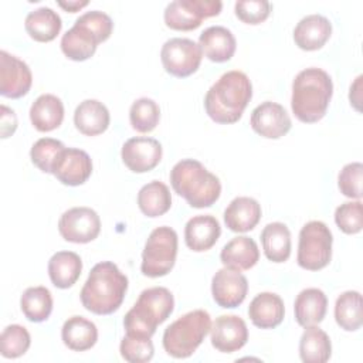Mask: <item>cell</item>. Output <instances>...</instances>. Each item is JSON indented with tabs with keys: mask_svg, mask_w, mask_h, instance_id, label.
Returning <instances> with one entry per match:
<instances>
[{
	"mask_svg": "<svg viewBox=\"0 0 363 363\" xmlns=\"http://www.w3.org/2000/svg\"><path fill=\"white\" fill-rule=\"evenodd\" d=\"M333 94L330 75L320 68L301 71L292 82L291 108L294 115L303 123L320 121L329 106Z\"/></svg>",
	"mask_w": 363,
	"mask_h": 363,
	"instance_id": "obj_3",
	"label": "cell"
},
{
	"mask_svg": "<svg viewBox=\"0 0 363 363\" xmlns=\"http://www.w3.org/2000/svg\"><path fill=\"white\" fill-rule=\"evenodd\" d=\"M333 237L329 227L318 220L306 223L299 231L296 262L308 271H319L332 259Z\"/></svg>",
	"mask_w": 363,
	"mask_h": 363,
	"instance_id": "obj_9",
	"label": "cell"
},
{
	"mask_svg": "<svg viewBox=\"0 0 363 363\" xmlns=\"http://www.w3.org/2000/svg\"><path fill=\"white\" fill-rule=\"evenodd\" d=\"M174 309V298L167 288L153 286L140 292L136 303L123 319L125 335L152 337Z\"/></svg>",
	"mask_w": 363,
	"mask_h": 363,
	"instance_id": "obj_6",
	"label": "cell"
},
{
	"mask_svg": "<svg viewBox=\"0 0 363 363\" xmlns=\"http://www.w3.org/2000/svg\"><path fill=\"white\" fill-rule=\"evenodd\" d=\"M328 298L322 289L306 288L296 295L294 303L295 319L299 326L319 325L326 315Z\"/></svg>",
	"mask_w": 363,
	"mask_h": 363,
	"instance_id": "obj_24",
	"label": "cell"
},
{
	"mask_svg": "<svg viewBox=\"0 0 363 363\" xmlns=\"http://www.w3.org/2000/svg\"><path fill=\"white\" fill-rule=\"evenodd\" d=\"M285 306L279 295L274 292L258 294L248 306L251 322L261 329H274L284 320Z\"/></svg>",
	"mask_w": 363,
	"mask_h": 363,
	"instance_id": "obj_21",
	"label": "cell"
},
{
	"mask_svg": "<svg viewBox=\"0 0 363 363\" xmlns=\"http://www.w3.org/2000/svg\"><path fill=\"white\" fill-rule=\"evenodd\" d=\"M64 119L62 101L52 94L40 95L30 108V121L38 132L57 129Z\"/></svg>",
	"mask_w": 363,
	"mask_h": 363,
	"instance_id": "obj_27",
	"label": "cell"
},
{
	"mask_svg": "<svg viewBox=\"0 0 363 363\" xmlns=\"http://www.w3.org/2000/svg\"><path fill=\"white\" fill-rule=\"evenodd\" d=\"M163 149L159 140L146 136L128 139L121 150L125 166L133 173H146L153 170L162 160Z\"/></svg>",
	"mask_w": 363,
	"mask_h": 363,
	"instance_id": "obj_13",
	"label": "cell"
},
{
	"mask_svg": "<svg viewBox=\"0 0 363 363\" xmlns=\"http://www.w3.org/2000/svg\"><path fill=\"white\" fill-rule=\"evenodd\" d=\"M362 79L363 77L359 75L356 78V81L352 84L350 86V92H349V99H350V105H353V108L356 111H360V89H362Z\"/></svg>",
	"mask_w": 363,
	"mask_h": 363,
	"instance_id": "obj_44",
	"label": "cell"
},
{
	"mask_svg": "<svg viewBox=\"0 0 363 363\" xmlns=\"http://www.w3.org/2000/svg\"><path fill=\"white\" fill-rule=\"evenodd\" d=\"M82 261L72 251H58L48 261V275L54 286L60 289L71 288L79 278Z\"/></svg>",
	"mask_w": 363,
	"mask_h": 363,
	"instance_id": "obj_29",
	"label": "cell"
},
{
	"mask_svg": "<svg viewBox=\"0 0 363 363\" xmlns=\"http://www.w3.org/2000/svg\"><path fill=\"white\" fill-rule=\"evenodd\" d=\"M0 132H1V138L6 139L9 136H11L16 129H17V116L14 113L13 109L7 108L6 105L0 106Z\"/></svg>",
	"mask_w": 363,
	"mask_h": 363,
	"instance_id": "obj_43",
	"label": "cell"
},
{
	"mask_svg": "<svg viewBox=\"0 0 363 363\" xmlns=\"http://www.w3.org/2000/svg\"><path fill=\"white\" fill-rule=\"evenodd\" d=\"M177 257V234L173 228L162 225L155 228L142 251L140 271L145 277L159 278L167 275Z\"/></svg>",
	"mask_w": 363,
	"mask_h": 363,
	"instance_id": "obj_8",
	"label": "cell"
},
{
	"mask_svg": "<svg viewBox=\"0 0 363 363\" xmlns=\"http://www.w3.org/2000/svg\"><path fill=\"white\" fill-rule=\"evenodd\" d=\"M111 122L108 108L96 99L82 101L74 112V125L85 136L104 133Z\"/></svg>",
	"mask_w": 363,
	"mask_h": 363,
	"instance_id": "obj_26",
	"label": "cell"
},
{
	"mask_svg": "<svg viewBox=\"0 0 363 363\" xmlns=\"http://www.w3.org/2000/svg\"><path fill=\"white\" fill-rule=\"evenodd\" d=\"M335 320L346 332L360 329L363 322L360 292L346 291L337 296L335 303Z\"/></svg>",
	"mask_w": 363,
	"mask_h": 363,
	"instance_id": "obj_35",
	"label": "cell"
},
{
	"mask_svg": "<svg viewBox=\"0 0 363 363\" xmlns=\"http://www.w3.org/2000/svg\"><path fill=\"white\" fill-rule=\"evenodd\" d=\"M210 336L214 349L223 353H233L245 346L248 340V329L240 316L221 315L213 322Z\"/></svg>",
	"mask_w": 363,
	"mask_h": 363,
	"instance_id": "obj_17",
	"label": "cell"
},
{
	"mask_svg": "<svg viewBox=\"0 0 363 363\" xmlns=\"http://www.w3.org/2000/svg\"><path fill=\"white\" fill-rule=\"evenodd\" d=\"M31 343L28 330L21 325H9L0 335V353L6 359L23 356Z\"/></svg>",
	"mask_w": 363,
	"mask_h": 363,
	"instance_id": "obj_38",
	"label": "cell"
},
{
	"mask_svg": "<svg viewBox=\"0 0 363 363\" xmlns=\"http://www.w3.org/2000/svg\"><path fill=\"white\" fill-rule=\"evenodd\" d=\"M248 292V281L241 271L233 268L218 269L211 279V294L214 302L225 309L240 306Z\"/></svg>",
	"mask_w": 363,
	"mask_h": 363,
	"instance_id": "obj_15",
	"label": "cell"
},
{
	"mask_svg": "<svg viewBox=\"0 0 363 363\" xmlns=\"http://www.w3.org/2000/svg\"><path fill=\"white\" fill-rule=\"evenodd\" d=\"M58 6L61 9H64L65 11H69V13H77L79 11L82 7L88 6V1L84 0V1H78V0H71V1H58Z\"/></svg>",
	"mask_w": 363,
	"mask_h": 363,
	"instance_id": "obj_45",
	"label": "cell"
},
{
	"mask_svg": "<svg viewBox=\"0 0 363 363\" xmlns=\"http://www.w3.org/2000/svg\"><path fill=\"white\" fill-rule=\"evenodd\" d=\"M28 35L38 43L52 41L61 31V17L50 7H40L30 11L24 21Z\"/></svg>",
	"mask_w": 363,
	"mask_h": 363,
	"instance_id": "obj_30",
	"label": "cell"
},
{
	"mask_svg": "<svg viewBox=\"0 0 363 363\" xmlns=\"http://www.w3.org/2000/svg\"><path fill=\"white\" fill-rule=\"evenodd\" d=\"M261 220L259 203L247 196L235 197L224 211V223L234 233L251 231Z\"/></svg>",
	"mask_w": 363,
	"mask_h": 363,
	"instance_id": "obj_23",
	"label": "cell"
},
{
	"mask_svg": "<svg viewBox=\"0 0 363 363\" xmlns=\"http://www.w3.org/2000/svg\"><path fill=\"white\" fill-rule=\"evenodd\" d=\"M203 51L197 43L190 38H170L160 50V60L167 74L186 78L194 74L201 62Z\"/></svg>",
	"mask_w": 363,
	"mask_h": 363,
	"instance_id": "obj_11",
	"label": "cell"
},
{
	"mask_svg": "<svg viewBox=\"0 0 363 363\" xmlns=\"http://www.w3.org/2000/svg\"><path fill=\"white\" fill-rule=\"evenodd\" d=\"M220 259L227 268L247 271L258 262L259 250L252 238L247 235H238L230 240L223 247L220 252Z\"/></svg>",
	"mask_w": 363,
	"mask_h": 363,
	"instance_id": "obj_25",
	"label": "cell"
},
{
	"mask_svg": "<svg viewBox=\"0 0 363 363\" xmlns=\"http://www.w3.org/2000/svg\"><path fill=\"white\" fill-rule=\"evenodd\" d=\"M170 184L194 208L213 206L221 194L218 177L194 159H183L172 167Z\"/></svg>",
	"mask_w": 363,
	"mask_h": 363,
	"instance_id": "obj_4",
	"label": "cell"
},
{
	"mask_svg": "<svg viewBox=\"0 0 363 363\" xmlns=\"http://www.w3.org/2000/svg\"><path fill=\"white\" fill-rule=\"evenodd\" d=\"M335 223L345 234H357L363 228L362 201H346L335 211Z\"/></svg>",
	"mask_w": 363,
	"mask_h": 363,
	"instance_id": "obj_40",
	"label": "cell"
},
{
	"mask_svg": "<svg viewBox=\"0 0 363 363\" xmlns=\"http://www.w3.org/2000/svg\"><path fill=\"white\" fill-rule=\"evenodd\" d=\"M221 235L218 220L210 214L191 217L184 227L186 245L196 252L210 250Z\"/></svg>",
	"mask_w": 363,
	"mask_h": 363,
	"instance_id": "obj_20",
	"label": "cell"
},
{
	"mask_svg": "<svg viewBox=\"0 0 363 363\" xmlns=\"http://www.w3.org/2000/svg\"><path fill=\"white\" fill-rule=\"evenodd\" d=\"M64 149L65 146L62 142L52 138H41L31 146L30 157L34 166H37L41 172L52 174L57 159Z\"/></svg>",
	"mask_w": 363,
	"mask_h": 363,
	"instance_id": "obj_37",
	"label": "cell"
},
{
	"mask_svg": "<svg viewBox=\"0 0 363 363\" xmlns=\"http://www.w3.org/2000/svg\"><path fill=\"white\" fill-rule=\"evenodd\" d=\"M112 30L113 21L106 13L99 10L86 11L62 35L61 51L72 61H85L95 54L98 44L111 37Z\"/></svg>",
	"mask_w": 363,
	"mask_h": 363,
	"instance_id": "obj_5",
	"label": "cell"
},
{
	"mask_svg": "<svg viewBox=\"0 0 363 363\" xmlns=\"http://www.w3.org/2000/svg\"><path fill=\"white\" fill-rule=\"evenodd\" d=\"M271 10V3L265 0H240L234 6V11L238 20L252 26L265 21Z\"/></svg>",
	"mask_w": 363,
	"mask_h": 363,
	"instance_id": "obj_42",
	"label": "cell"
},
{
	"mask_svg": "<svg viewBox=\"0 0 363 363\" xmlns=\"http://www.w3.org/2000/svg\"><path fill=\"white\" fill-rule=\"evenodd\" d=\"M332 343L319 326H306L299 340V356L305 363H325L330 359Z\"/></svg>",
	"mask_w": 363,
	"mask_h": 363,
	"instance_id": "obj_32",
	"label": "cell"
},
{
	"mask_svg": "<svg viewBox=\"0 0 363 363\" xmlns=\"http://www.w3.org/2000/svg\"><path fill=\"white\" fill-rule=\"evenodd\" d=\"M128 291V278L116 264L102 261L92 267L79 294L82 306L95 315H111L119 309Z\"/></svg>",
	"mask_w": 363,
	"mask_h": 363,
	"instance_id": "obj_2",
	"label": "cell"
},
{
	"mask_svg": "<svg viewBox=\"0 0 363 363\" xmlns=\"http://www.w3.org/2000/svg\"><path fill=\"white\" fill-rule=\"evenodd\" d=\"M223 9L220 0H174L164 9V23L177 31H191L200 27L201 21L218 16Z\"/></svg>",
	"mask_w": 363,
	"mask_h": 363,
	"instance_id": "obj_10",
	"label": "cell"
},
{
	"mask_svg": "<svg viewBox=\"0 0 363 363\" xmlns=\"http://www.w3.org/2000/svg\"><path fill=\"white\" fill-rule=\"evenodd\" d=\"M362 174L363 166L360 162L347 163L337 176V186L343 196L360 200L362 197Z\"/></svg>",
	"mask_w": 363,
	"mask_h": 363,
	"instance_id": "obj_41",
	"label": "cell"
},
{
	"mask_svg": "<svg viewBox=\"0 0 363 363\" xmlns=\"http://www.w3.org/2000/svg\"><path fill=\"white\" fill-rule=\"evenodd\" d=\"M138 206L147 217H160L172 207V194L169 187L159 182L152 180L145 184L138 193Z\"/></svg>",
	"mask_w": 363,
	"mask_h": 363,
	"instance_id": "obj_33",
	"label": "cell"
},
{
	"mask_svg": "<svg viewBox=\"0 0 363 363\" xmlns=\"http://www.w3.org/2000/svg\"><path fill=\"white\" fill-rule=\"evenodd\" d=\"M121 356L130 363H145L152 360L155 347L150 337L125 335L119 345Z\"/></svg>",
	"mask_w": 363,
	"mask_h": 363,
	"instance_id": "obj_39",
	"label": "cell"
},
{
	"mask_svg": "<svg viewBox=\"0 0 363 363\" xmlns=\"http://www.w3.org/2000/svg\"><path fill=\"white\" fill-rule=\"evenodd\" d=\"M211 329L210 313L194 309L170 323L163 333L164 352L176 359L190 357Z\"/></svg>",
	"mask_w": 363,
	"mask_h": 363,
	"instance_id": "obj_7",
	"label": "cell"
},
{
	"mask_svg": "<svg viewBox=\"0 0 363 363\" xmlns=\"http://www.w3.org/2000/svg\"><path fill=\"white\" fill-rule=\"evenodd\" d=\"M20 308L30 322H44L52 312L51 292L41 285L27 288L20 298Z\"/></svg>",
	"mask_w": 363,
	"mask_h": 363,
	"instance_id": "obj_34",
	"label": "cell"
},
{
	"mask_svg": "<svg viewBox=\"0 0 363 363\" xmlns=\"http://www.w3.org/2000/svg\"><path fill=\"white\" fill-rule=\"evenodd\" d=\"M252 98L250 78L238 69L223 74L204 96L206 113L221 125L235 123Z\"/></svg>",
	"mask_w": 363,
	"mask_h": 363,
	"instance_id": "obj_1",
	"label": "cell"
},
{
	"mask_svg": "<svg viewBox=\"0 0 363 363\" xmlns=\"http://www.w3.org/2000/svg\"><path fill=\"white\" fill-rule=\"evenodd\" d=\"M332 34L330 21L320 14H309L294 28V41L303 51H315L325 45Z\"/></svg>",
	"mask_w": 363,
	"mask_h": 363,
	"instance_id": "obj_19",
	"label": "cell"
},
{
	"mask_svg": "<svg viewBox=\"0 0 363 363\" xmlns=\"http://www.w3.org/2000/svg\"><path fill=\"white\" fill-rule=\"evenodd\" d=\"M33 75L28 65L7 51H0V94L18 99L28 94Z\"/></svg>",
	"mask_w": 363,
	"mask_h": 363,
	"instance_id": "obj_14",
	"label": "cell"
},
{
	"mask_svg": "<svg viewBox=\"0 0 363 363\" xmlns=\"http://www.w3.org/2000/svg\"><path fill=\"white\" fill-rule=\"evenodd\" d=\"M261 242L265 257L272 262H285L291 255V231L284 223L267 224L261 233Z\"/></svg>",
	"mask_w": 363,
	"mask_h": 363,
	"instance_id": "obj_31",
	"label": "cell"
},
{
	"mask_svg": "<svg viewBox=\"0 0 363 363\" xmlns=\"http://www.w3.org/2000/svg\"><path fill=\"white\" fill-rule=\"evenodd\" d=\"M251 128L255 133L267 139H279L285 136L292 126L286 109L277 102L265 101L251 113Z\"/></svg>",
	"mask_w": 363,
	"mask_h": 363,
	"instance_id": "obj_16",
	"label": "cell"
},
{
	"mask_svg": "<svg viewBox=\"0 0 363 363\" xmlns=\"http://www.w3.org/2000/svg\"><path fill=\"white\" fill-rule=\"evenodd\" d=\"M92 173V160L85 150L65 147L54 166L52 174L65 186L84 184Z\"/></svg>",
	"mask_w": 363,
	"mask_h": 363,
	"instance_id": "obj_18",
	"label": "cell"
},
{
	"mask_svg": "<svg viewBox=\"0 0 363 363\" xmlns=\"http://www.w3.org/2000/svg\"><path fill=\"white\" fill-rule=\"evenodd\" d=\"M160 119V108L150 98L136 99L129 109V121L132 128L140 133L152 132Z\"/></svg>",
	"mask_w": 363,
	"mask_h": 363,
	"instance_id": "obj_36",
	"label": "cell"
},
{
	"mask_svg": "<svg viewBox=\"0 0 363 363\" xmlns=\"http://www.w3.org/2000/svg\"><path fill=\"white\" fill-rule=\"evenodd\" d=\"M58 231L65 241L86 244L98 237L101 220L98 213L89 207H72L60 217Z\"/></svg>",
	"mask_w": 363,
	"mask_h": 363,
	"instance_id": "obj_12",
	"label": "cell"
},
{
	"mask_svg": "<svg viewBox=\"0 0 363 363\" xmlns=\"http://www.w3.org/2000/svg\"><path fill=\"white\" fill-rule=\"evenodd\" d=\"M199 45L203 54L213 62L230 61L235 52V37L223 26H211L199 37Z\"/></svg>",
	"mask_w": 363,
	"mask_h": 363,
	"instance_id": "obj_22",
	"label": "cell"
},
{
	"mask_svg": "<svg viewBox=\"0 0 363 363\" xmlns=\"http://www.w3.org/2000/svg\"><path fill=\"white\" fill-rule=\"evenodd\" d=\"M61 339L68 349L85 352L96 343L98 329L94 322L84 316H71L61 328Z\"/></svg>",
	"mask_w": 363,
	"mask_h": 363,
	"instance_id": "obj_28",
	"label": "cell"
}]
</instances>
